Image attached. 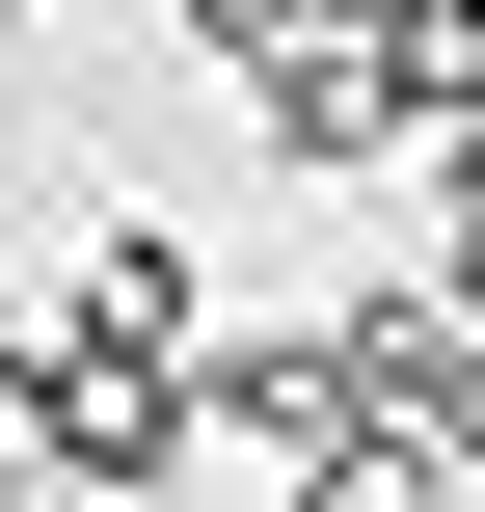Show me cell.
<instances>
[{
    "label": "cell",
    "mask_w": 485,
    "mask_h": 512,
    "mask_svg": "<svg viewBox=\"0 0 485 512\" xmlns=\"http://www.w3.org/2000/svg\"><path fill=\"white\" fill-rule=\"evenodd\" d=\"M0 459H27L54 512H162L189 459H216V405H189V351H81V324H54L27 405H0Z\"/></svg>",
    "instance_id": "6da1fadb"
},
{
    "label": "cell",
    "mask_w": 485,
    "mask_h": 512,
    "mask_svg": "<svg viewBox=\"0 0 485 512\" xmlns=\"http://www.w3.org/2000/svg\"><path fill=\"white\" fill-rule=\"evenodd\" d=\"M189 405H216V459H297V486L378 432V405H351V324H324V297H297V324H216V351H189Z\"/></svg>",
    "instance_id": "7a4b0ae2"
},
{
    "label": "cell",
    "mask_w": 485,
    "mask_h": 512,
    "mask_svg": "<svg viewBox=\"0 0 485 512\" xmlns=\"http://www.w3.org/2000/svg\"><path fill=\"white\" fill-rule=\"evenodd\" d=\"M54 324H81V351H216L189 216H81V243H54Z\"/></svg>",
    "instance_id": "3957f363"
},
{
    "label": "cell",
    "mask_w": 485,
    "mask_h": 512,
    "mask_svg": "<svg viewBox=\"0 0 485 512\" xmlns=\"http://www.w3.org/2000/svg\"><path fill=\"white\" fill-rule=\"evenodd\" d=\"M297 512H485V459H459V432H351Z\"/></svg>",
    "instance_id": "277c9868"
},
{
    "label": "cell",
    "mask_w": 485,
    "mask_h": 512,
    "mask_svg": "<svg viewBox=\"0 0 485 512\" xmlns=\"http://www.w3.org/2000/svg\"><path fill=\"white\" fill-rule=\"evenodd\" d=\"M351 27H405V0H189V54H216V81H270V54H351Z\"/></svg>",
    "instance_id": "5b68a950"
},
{
    "label": "cell",
    "mask_w": 485,
    "mask_h": 512,
    "mask_svg": "<svg viewBox=\"0 0 485 512\" xmlns=\"http://www.w3.org/2000/svg\"><path fill=\"white\" fill-rule=\"evenodd\" d=\"M0 512H54V486H27V459H0Z\"/></svg>",
    "instance_id": "8992f818"
}]
</instances>
